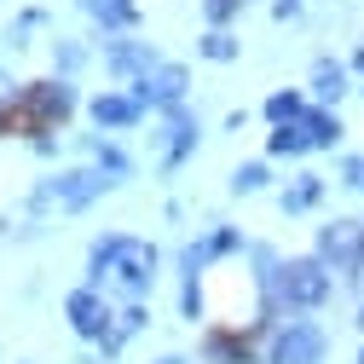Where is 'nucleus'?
<instances>
[{
  "label": "nucleus",
  "mask_w": 364,
  "mask_h": 364,
  "mask_svg": "<svg viewBox=\"0 0 364 364\" xmlns=\"http://www.w3.org/2000/svg\"><path fill=\"white\" fill-rule=\"evenodd\" d=\"M70 110V87H35L29 93V122H53V116H64Z\"/></svg>",
  "instance_id": "obj_1"
},
{
  "label": "nucleus",
  "mask_w": 364,
  "mask_h": 364,
  "mask_svg": "<svg viewBox=\"0 0 364 364\" xmlns=\"http://www.w3.org/2000/svg\"><path fill=\"white\" fill-rule=\"evenodd\" d=\"M284 289H289L295 301H318V295H324V272H318L312 260H301V266H289V278H284Z\"/></svg>",
  "instance_id": "obj_2"
},
{
  "label": "nucleus",
  "mask_w": 364,
  "mask_h": 364,
  "mask_svg": "<svg viewBox=\"0 0 364 364\" xmlns=\"http://www.w3.org/2000/svg\"><path fill=\"white\" fill-rule=\"evenodd\" d=\"M278 364H318V336L312 330H289L278 341Z\"/></svg>",
  "instance_id": "obj_3"
},
{
  "label": "nucleus",
  "mask_w": 364,
  "mask_h": 364,
  "mask_svg": "<svg viewBox=\"0 0 364 364\" xmlns=\"http://www.w3.org/2000/svg\"><path fill=\"white\" fill-rule=\"evenodd\" d=\"M70 312H75V330H87V336L99 330V306H93V295H75V306H70Z\"/></svg>",
  "instance_id": "obj_4"
},
{
  "label": "nucleus",
  "mask_w": 364,
  "mask_h": 364,
  "mask_svg": "<svg viewBox=\"0 0 364 364\" xmlns=\"http://www.w3.org/2000/svg\"><path fill=\"white\" fill-rule=\"evenodd\" d=\"M99 122H133V105L127 99H99Z\"/></svg>",
  "instance_id": "obj_5"
},
{
  "label": "nucleus",
  "mask_w": 364,
  "mask_h": 364,
  "mask_svg": "<svg viewBox=\"0 0 364 364\" xmlns=\"http://www.w3.org/2000/svg\"><path fill=\"white\" fill-rule=\"evenodd\" d=\"M179 87H186L179 70H162V75H156V93H162V99H179Z\"/></svg>",
  "instance_id": "obj_6"
},
{
  "label": "nucleus",
  "mask_w": 364,
  "mask_h": 364,
  "mask_svg": "<svg viewBox=\"0 0 364 364\" xmlns=\"http://www.w3.org/2000/svg\"><path fill=\"white\" fill-rule=\"evenodd\" d=\"M0 127H6V110H0Z\"/></svg>",
  "instance_id": "obj_7"
}]
</instances>
